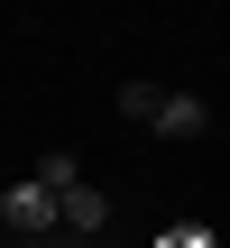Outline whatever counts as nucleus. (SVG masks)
Here are the masks:
<instances>
[{"label": "nucleus", "instance_id": "f257e3e1", "mask_svg": "<svg viewBox=\"0 0 230 248\" xmlns=\"http://www.w3.org/2000/svg\"><path fill=\"white\" fill-rule=\"evenodd\" d=\"M120 110H129V120H148V129H166V138H203V120H212L194 92H157V83H129V92H120Z\"/></svg>", "mask_w": 230, "mask_h": 248}, {"label": "nucleus", "instance_id": "f03ea898", "mask_svg": "<svg viewBox=\"0 0 230 248\" xmlns=\"http://www.w3.org/2000/svg\"><path fill=\"white\" fill-rule=\"evenodd\" d=\"M0 221H9V230H55V193H46V184H9V193H0Z\"/></svg>", "mask_w": 230, "mask_h": 248}, {"label": "nucleus", "instance_id": "7ed1b4c3", "mask_svg": "<svg viewBox=\"0 0 230 248\" xmlns=\"http://www.w3.org/2000/svg\"><path fill=\"white\" fill-rule=\"evenodd\" d=\"M55 221H65V230H101V221H111V202H101L92 184H65V193H55Z\"/></svg>", "mask_w": 230, "mask_h": 248}, {"label": "nucleus", "instance_id": "20e7f679", "mask_svg": "<svg viewBox=\"0 0 230 248\" xmlns=\"http://www.w3.org/2000/svg\"><path fill=\"white\" fill-rule=\"evenodd\" d=\"M28 184H46V193H65V184H83V166H74V156H65V147H55V156H46V166H37V175H28Z\"/></svg>", "mask_w": 230, "mask_h": 248}, {"label": "nucleus", "instance_id": "39448f33", "mask_svg": "<svg viewBox=\"0 0 230 248\" xmlns=\"http://www.w3.org/2000/svg\"><path fill=\"white\" fill-rule=\"evenodd\" d=\"M157 248H221V239H212L203 221H175V230H166V239H157Z\"/></svg>", "mask_w": 230, "mask_h": 248}]
</instances>
